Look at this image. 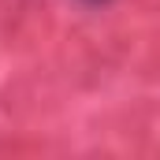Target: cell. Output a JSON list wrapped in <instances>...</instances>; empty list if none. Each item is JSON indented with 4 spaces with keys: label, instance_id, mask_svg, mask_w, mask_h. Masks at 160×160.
Returning <instances> with one entry per match:
<instances>
[{
    "label": "cell",
    "instance_id": "obj_1",
    "mask_svg": "<svg viewBox=\"0 0 160 160\" xmlns=\"http://www.w3.org/2000/svg\"><path fill=\"white\" fill-rule=\"evenodd\" d=\"M82 4H93V8H97V4H108V0H82Z\"/></svg>",
    "mask_w": 160,
    "mask_h": 160
}]
</instances>
